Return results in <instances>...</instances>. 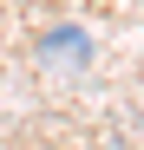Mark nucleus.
<instances>
[{"instance_id": "nucleus-1", "label": "nucleus", "mask_w": 144, "mask_h": 150, "mask_svg": "<svg viewBox=\"0 0 144 150\" xmlns=\"http://www.w3.org/2000/svg\"><path fill=\"white\" fill-rule=\"evenodd\" d=\"M39 52L53 59V65H66V59H72V65H85V59H92V46H85V33H79V26H59V33H46Z\"/></svg>"}]
</instances>
